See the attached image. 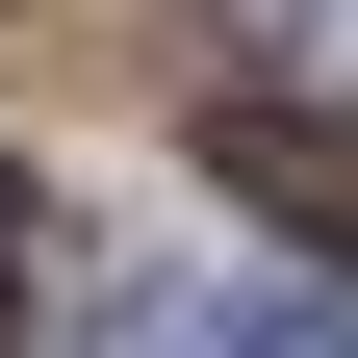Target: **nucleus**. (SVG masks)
Here are the masks:
<instances>
[{
	"label": "nucleus",
	"mask_w": 358,
	"mask_h": 358,
	"mask_svg": "<svg viewBox=\"0 0 358 358\" xmlns=\"http://www.w3.org/2000/svg\"><path fill=\"white\" fill-rule=\"evenodd\" d=\"M205 179H231V205H282V231L333 256V307H358V128L307 103V77H205Z\"/></svg>",
	"instance_id": "f257e3e1"
},
{
	"label": "nucleus",
	"mask_w": 358,
	"mask_h": 358,
	"mask_svg": "<svg viewBox=\"0 0 358 358\" xmlns=\"http://www.w3.org/2000/svg\"><path fill=\"white\" fill-rule=\"evenodd\" d=\"M26 307H52V179L0 154V333H26Z\"/></svg>",
	"instance_id": "f03ea898"
},
{
	"label": "nucleus",
	"mask_w": 358,
	"mask_h": 358,
	"mask_svg": "<svg viewBox=\"0 0 358 358\" xmlns=\"http://www.w3.org/2000/svg\"><path fill=\"white\" fill-rule=\"evenodd\" d=\"M256 358H358V307H333V282H307V307H256Z\"/></svg>",
	"instance_id": "7ed1b4c3"
},
{
	"label": "nucleus",
	"mask_w": 358,
	"mask_h": 358,
	"mask_svg": "<svg viewBox=\"0 0 358 358\" xmlns=\"http://www.w3.org/2000/svg\"><path fill=\"white\" fill-rule=\"evenodd\" d=\"M103 358H179V333H103Z\"/></svg>",
	"instance_id": "20e7f679"
}]
</instances>
